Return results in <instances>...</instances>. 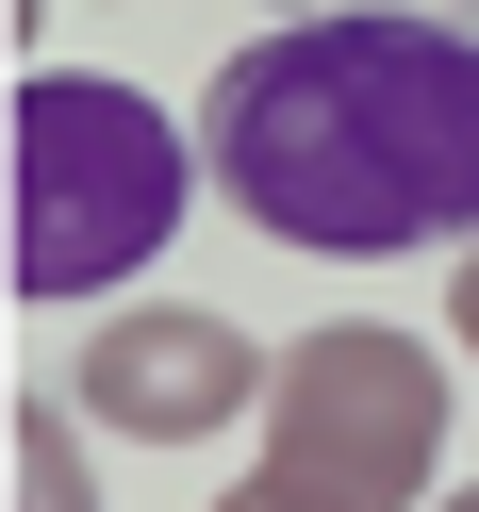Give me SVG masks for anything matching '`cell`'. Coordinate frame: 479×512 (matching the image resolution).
I'll use <instances>...</instances> for the list:
<instances>
[{
  "mask_svg": "<svg viewBox=\"0 0 479 512\" xmlns=\"http://www.w3.org/2000/svg\"><path fill=\"white\" fill-rule=\"evenodd\" d=\"M446 331H463V364H479V248L446 265Z\"/></svg>",
  "mask_w": 479,
  "mask_h": 512,
  "instance_id": "cell-6",
  "label": "cell"
},
{
  "mask_svg": "<svg viewBox=\"0 0 479 512\" xmlns=\"http://www.w3.org/2000/svg\"><path fill=\"white\" fill-rule=\"evenodd\" d=\"M182 232V133L100 67H34L17 83V232L0 281L17 298H116L133 265H166Z\"/></svg>",
  "mask_w": 479,
  "mask_h": 512,
  "instance_id": "cell-2",
  "label": "cell"
},
{
  "mask_svg": "<svg viewBox=\"0 0 479 512\" xmlns=\"http://www.w3.org/2000/svg\"><path fill=\"white\" fill-rule=\"evenodd\" d=\"M430 512H479V479H463V496H430Z\"/></svg>",
  "mask_w": 479,
  "mask_h": 512,
  "instance_id": "cell-7",
  "label": "cell"
},
{
  "mask_svg": "<svg viewBox=\"0 0 479 512\" xmlns=\"http://www.w3.org/2000/svg\"><path fill=\"white\" fill-rule=\"evenodd\" d=\"M430 463H446V347L380 331V314H331V331L281 347L265 463L215 512H430Z\"/></svg>",
  "mask_w": 479,
  "mask_h": 512,
  "instance_id": "cell-3",
  "label": "cell"
},
{
  "mask_svg": "<svg viewBox=\"0 0 479 512\" xmlns=\"http://www.w3.org/2000/svg\"><path fill=\"white\" fill-rule=\"evenodd\" d=\"M199 166L248 232L380 265V248H479V34L446 17H298L232 50Z\"/></svg>",
  "mask_w": 479,
  "mask_h": 512,
  "instance_id": "cell-1",
  "label": "cell"
},
{
  "mask_svg": "<svg viewBox=\"0 0 479 512\" xmlns=\"http://www.w3.org/2000/svg\"><path fill=\"white\" fill-rule=\"evenodd\" d=\"M83 397H17L0 413V463H17V512H100V479H83Z\"/></svg>",
  "mask_w": 479,
  "mask_h": 512,
  "instance_id": "cell-5",
  "label": "cell"
},
{
  "mask_svg": "<svg viewBox=\"0 0 479 512\" xmlns=\"http://www.w3.org/2000/svg\"><path fill=\"white\" fill-rule=\"evenodd\" d=\"M265 347L232 331V314H199V298H133V314H100L83 331V364H67V397L100 413V430H133V446H199V430H232V413H265Z\"/></svg>",
  "mask_w": 479,
  "mask_h": 512,
  "instance_id": "cell-4",
  "label": "cell"
}]
</instances>
